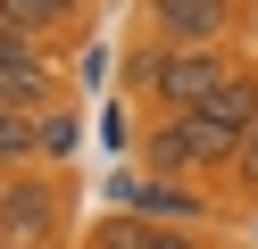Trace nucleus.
Here are the masks:
<instances>
[{"mask_svg":"<svg viewBox=\"0 0 258 249\" xmlns=\"http://www.w3.org/2000/svg\"><path fill=\"white\" fill-rule=\"evenodd\" d=\"M233 75L241 66L225 58V50H183V42H150V50L125 58V92H142L158 116H183V108H200V100H217Z\"/></svg>","mask_w":258,"mask_h":249,"instance_id":"obj_1","label":"nucleus"},{"mask_svg":"<svg viewBox=\"0 0 258 249\" xmlns=\"http://www.w3.org/2000/svg\"><path fill=\"white\" fill-rule=\"evenodd\" d=\"M75 216L67 166H0V249H58Z\"/></svg>","mask_w":258,"mask_h":249,"instance_id":"obj_2","label":"nucleus"},{"mask_svg":"<svg viewBox=\"0 0 258 249\" xmlns=\"http://www.w3.org/2000/svg\"><path fill=\"white\" fill-rule=\"evenodd\" d=\"M250 17V0H142L150 42H183V50H225Z\"/></svg>","mask_w":258,"mask_h":249,"instance_id":"obj_3","label":"nucleus"},{"mask_svg":"<svg viewBox=\"0 0 258 249\" xmlns=\"http://www.w3.org/2000/svg\"><path fill=\"white\" fill-rule=\"evenodd\" d=\"M50 100H67L58 92V50L0 25V108H50Z\"/></svg>","mask_w":258,"mask_h":249,"instance_id":"obj_4","label":"nucleus"},{"mask_svg":"<svg viewBox=\"0 0 258 249\" xmlns=\"http://www.w3.org/2000/svg\"><path fill=\"white\" fill-rule=\"evenodd\" d=\"M117 208H125V216H142V224H183V232H200V224H208V199L191 191V183H158V175L117 183Z\"/></svg>","mask_w":258,"mask_h":249,"instance_id":"obj_5","label":"nucleus"},{"mask_svg":"<svg viewBox=\"0 0 258 249\" xmlns=\"http://www.w3.org/2000/svg\"><path fill=\"white\" fill-rule=\"evenodd\" d=\"M134 149H142V175H158V183H191V175H200V149H191V125H183V116L142 125Z\"/></svg>","mask_w":258,"mask_h":249,"instance_id":"obj_6","label":"nucleus"},{"mask_svg":"<svg viewBox=\"0 0 258 249\" xmlns=\"http://www.w3.org/2000/svg\"><path fill=\"white\" fill-rule=\"evenodd\" d=\"M0 25H17V33H34L42 50H58V33L84 25V0H0Z\"/></svg>","mask_w":258,"mask_h":249,"instance_id":"obj_7","label":"nucleus"},{"mask_svg":"<svg viewBox=\"0 0 258 249\" xmlns=\"http://www.w3.org/2000/svg\"><path fill=\"white\" fill-rule=\"evenodd\" d=\"M75 141H84L75 108H67V100H50V108L34 116V158H42V166H67V158H75Z\"/></svg>","mask_w":258,"mask_h":249,"instance_id":"obj_8","label":"nucleus"},{"mask_svg":"<svg viewBox=\"0 0 258 249\" xmlns=\"http://www.w3.org/2000/svg\"><path fill=\"white\" fill-rule=\"evenodd\" d=\"M200 116H217L225 133H250V125H258V75H250V66H241V75L225 83L217 100H200Z\"/></svg>","mask_w":258,"mask_h":249,"instance_id":"obj_9","label":"nucleus"},{"mask_svg":"<svg viewBox=\"0 0 258 249\" xmlns=\"http://www.w3.org/2000/svg\"><path fill=\"white\" fill-rule=\"evenodd\" d=\"M34 116L42 108H0V166H42L34 158Z\"/></svg>","mask_w":258,"mask_h":249,"instance_id":"obj_10","label":"nucleus"},{"mask_svg":"<svg viewBox=\"0 0 258 249\" xmlns=\"http://www.w3.org/2000/svg\"><path fill=\"white\" fill-rule=\"evenodd\" d=\"M84 249H142V216H125V208L100 216V224L84 232Z\"/></svg>","mask_w":258,"mask_h":249,"instance_id":"obj_11","label":"nucleus"},{"mask_svg":"<svg viewBox=\"0 0 258 249\" xmlns=\"http://www.w3.org/2000/svg\"><path fill=\"white\" fill-rule=\"evenodd\" d=\"M142 249H208V241L183 232V224H142Z\"/></svg>","mask_w":258,"mask_h":249,"instance_id":"obj_12","label":"nucleus"},{"mask_svg":"<svg viewBox=\"0 0 258 249\" xmlns=\"http://www.w3.org/2000/svg\"><path fill=\"white\" fill-rule=\"evenodd\" d=\"M233 183H250V191H258V125L241 133V158H233Z\"/></svg>","mask_w":258,"mask_h":249,"instance_id":"obj_13","label":"nucleus"}]
</instances>
